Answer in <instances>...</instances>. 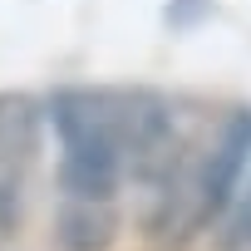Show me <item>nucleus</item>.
<instances>
[{"label":"nucleus","mask_w":251,"mask_h":251,"mask_svg":"<svg viewBox=\"0 0 251 251\" xmlns=\"http://www.w3.org/2000/svg\"><path fill=\"white\" fill-rule=\"evenodd\" d=\"M59 133V187L69 202H113L123 182H163L182 163L173 103L153 89H59L50 99Z\"/></svg>","instance_id":"1"},{"label":"nucleus","mask_w":251,"mask_h":251,"mask_svg":"<svg viewBox=\"0 0 251 251\" xmlns=\"http://www.w3.org/2000/svg\"><path fill=\"white\" fill-rule=\"evenodd\" d=\"M35 148H40V103L30 94H0V226L15 217Z\"/></svg>","instance_id":"2"},{"label":"nucleus","mask_w":251,"mask_h":251,"mask_svg":"<svg viewBox=\"0 0 251 251\" xmlns=\"http://www.w3.org/2000/svg\"><path fill=\"white\" fill-rule=\"evenodd\" d=\"M59 236H64L69 251H103L113 241V212H108V202H69Z\"/></svg>","instance_id":"3"},{"label":"nucleus","mask_w":251,"mask_h":251,"mask_svg":"<svg viewBox=\"0 0 251 251\" xmlns=\"http://www.w3.org/2000/svg\"><path fill=\"white\" fill-rule=\"evenodd\" d=\"M226 246H231V251H246V246H251V187L241 192V202H236V212H231V222H226Z\"/></svg>","instance_id":"4"}]
</instances>
